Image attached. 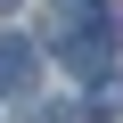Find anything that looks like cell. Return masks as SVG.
Here are the masks:
<instances>
[{
	"mask_svg": "<svg viewBox=\"0 0 123 123\" xmlns=\"http://www.w3.org/2000/svg\"><path fill=\"white\" fill-rule=\"evenodd\" d=\"M0 90H33V41L0 33Z\"/></svg>",
	"mask_w": 123,
	"mask_h": 123,
	"instance_id": "cell-1",
	"label": "cell"
},
{
	"mask_svg": "<svg viewBox=\"0 0 123 123\" xmlns=\"http://www.w3.org/2000/svg\"><path fill=\"white\" fill-rule=\"evenodd\" d=\"M8 8H17V0H0V17H8Z\"/></svg>",
	"mask_w": 123,
	"mask_h": 123,
	"instance_id": "cell-2",
	"label": "cell"
}]
</instances>
